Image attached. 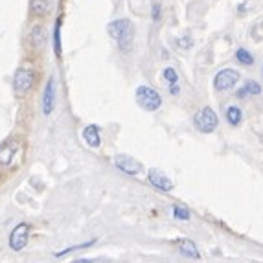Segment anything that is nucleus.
Returning <instances> with one entry per match:
<instances>
[{
  "mask_svg": "<svg viewBox=\"0 0 263 263\" xmlns=\"http://www.w3.org/2000/svg\"><path fill=\"white\" fill-rule=\"evenodd\" d=\"M107 31H109V35L112 37L116 43H118V46H120V50H122V52H125V50L131 46L133 35H135L131 21H127V18L112 21L109 26H107Z\"/></svg>",
  "mask_w": 263,
  "mask_h": 263,
  "instance_id": "f257e3e1",
  "label": "nucleus"
},
{
  "mask_svg": "<svg viewBox=\"0 0 263 263\" xmlns=\"http://www.w3.org/2000/svg\"><path fill=\"white\" fill-rule=\"evenodd\" d=\"M136 103L142 107L144 110H149V112H155L162 107V96L155 90L153 87H147V85H140L136 88Z\"/></svg>",
  "mask_w": 263,
  "mask_h": 263,
  "instance_id": "f03ea898",
  "label": "nucleus"
},
{
  "mask_svg": "<svg viewBox=\"0 0 263 263\" xmlns=\"http://www.w3.org/2000/svg\"><path fill=\"white\" fill-rule=\"evenodd\" d=\"M217 123H219V120H217V114L212 107H202L193 116V127L199 133H204V135L214 133L217 129Z\"/></svg>",
  "mask_w": 263,
  "mask_h": 263,
  "instance_id": "7ed1b4c3",
  "label": "nucleus"
},
{
  "mask_svg": "<svg viewBox=\"0 0 263 263\" xmlns=\"http://www.w3.org/2000/svg\"><path fill=\"white\" fill-rule=\"evenodd\" d=\"M239 72L234 70V68H223L215 74L214 78V88L215 90H219V92H227L230 88H234V85H237L239 81Z\"/></svg>",
  "mask_w": 263,
  "mask_h": 263,
  "instance_id": "20e7f679",
  "label": "nucleus"
},
{
  "mask_svg": "<svg viewBox=\"0 0 263 263\" xmlns=\"http://www.w3.org/2000/svg\"><path fill=\"white\" fill-rule=\"evenodd\" d=\"M33 83H35V74L31 70H28V68H18L17 72H15L13 76V88L17 94H26L31 90V87H33Z\"/></svg>",
  "mask_w": 263,
  "mask_h": 263,
  "instance_id": "39448f33",
  "label": "nucleus"
},
{
  "mask_svg": "<svg viewBox=\"0 0 263 263\" xmlns=\"http://www.w3.org/2000/svg\"><path fill=\"white\" fill-rule=\"evenodd\" d=\"M28 237H30V224L28 223H18L13 228V232L9 236V247L15 252H21L24 247L28 245Z\"/></svg>",
  "mask_w": 263,
  "mask_h": 263,
  "instance_id": "423d86ee",
  "label": "nucleus"
},
{
  "mask_svg": "<svg viewBox=\"0 0 263 263\" xmlns=\"http://www.w3.org/2000/svg\"><path fill=\"white\" fill-rule=\"evenodd\" d=\"M114 166L118 167V170H122L123 173H127V175H138L144 170L142 164L136 158L129 157V155H116L114 157Z\"/></svg>",
  "mask_w": 263,
  "mask_h": 263,
  "instance_id": "0eeeda50",
  "label": "nucleus"
},
{
  "mask_svg": "<svg viewBox=\"0 0 263 263\" xmlns=\"http://www.w3.org/2000/svg\"><path fill=\"white\" fill-rule=\"evenodd\" d=\"M147 179H149V182L155 186V188L160 190V192H164V193L171 192V190L175 188V186H173V182H171V179H167L166 173H162V171L157 170V167L149 170V173H147Z\"/></svg>",
  "mask_w": 263,
  "mask_h": 263,
  "instance_id": "6e6552de",
  "label": "nucleus"
},
{
  "mask_svg": "<svg viewBox=\"0 0 263 263\" xmlns=\"http://www.w3.org/2000/svg\"><path fill=\"white\" fill-rule=\"evenodd\" d=\"M55 105V79L50 78L46 87H44L43 92V114L44 116H50Z\"/></svg>",
  "mask_w": 263,
  "mask_h": 263,
  "instance_id": "1a4fd4ad",
  "label": "nucleus"
},
{
  "mask_svg": "<svg viewBox=\"0 0 263 263\" xmlns=\"http://www.w3.org/2000/svg\"><path fill=\"white\" fill-rule=\"evenodd\" d=\"M83 140L87 142L92 149H98L101 145V135H100V127L98 125H94V123H90V125H87V127L83 129Z\"/></svg>",
  "mask_w": 263,
  "mask_h": 263,
  "instance_id": "9d476101",
  "label": "nucleus"
},
{
  "mask_svg": "<svg viewBox=\"0 0 263 263\" xmlns=\"http://www.w3.org/2000/svg\"><path fill=\"white\" fill-rule=\"evenodd\" d=\"M30 11L35 17H46L52 11V0H30Z\"/></svg>",
  "mask_w": 263,
  "mask_h": 263,
  "instance_id": "9b49d317",
  "label": "nucleus"
},
{
  "mask_svg": "<svg viewBox=\"0 0 263 263\" xmlns=\"http://www.w3.org/2000/svg\"><path fill=\"white\" fill-rule=\"evenodd\" d=\"M17 149H18L17 142H9V144L2 145L0 147V160H2V164L9 166V164L13 162V155L17 153Z\"/></svg>",
  "mask_w": 263,
  "mask_h": 263,
  "instance_id": "f8f14e48",
  "label": "nucleus"
},
{
  "mask_svg": "<svg viewBox=\"0 0 263 263\" xmlns=\"http://www.w3.org/2000/svg\"><path fill=\"white\" fill-rule=\"evenodd\" d=\"M30 43L35 48H43L44 43H46V30L43 26H33V30L30 33Z\"/></svg>",
  "mask_w": 263,
  "mask_h": 263,
  "instance_id": "ddd939ff",
  "label": "nucleus"
},
{
  "mask_svg": "<svg viewBox=\"0 0 263 263\" xmlns=\"http://www.w3.org/2000/svg\"><path fill=\"white\" fill-rule=\"evenodd\" d=\"M227 122H228V125H232V127H237L239 123H241V120H243V112H241V109L237 105H230L227 109Z\"/></svg>",
  "mask_w": 263,
  "mask_h": 263,
  "instance_id": "4468645a",
  "label": "nucleus"
},
{
  "mask_svg": "<svg viewBox=\"0 0 263 263\" xmlns=\"http://www.w3.org/2000/svg\"><path fill=\"white\" fill-rule=\"evenodd\" d=\"M179 250H180V252H182L184 256H190V258H195V259L201 258V254H199L197 247H195V243H193L192 239H182V241L179 243Z\"/></svg>",
  "mask_w": 263,
  "mask_h": 263,
  "instance_id": "2eb2a0df",
  "label": "nucleus"
},
{
  "mask_svg": "<svg viewBox=\"0 0 263 263\" xmlns=\"http://www.w3.org/2000/svg\"><path fill=\"white\" fill-rule=\"evenodd\" d=\"M236 59H237V63H241V65H245V66L254 65V57H252V53H250L249 50H245V48H237L236 50Z\"/></svg>",
  "mask_w": 263,
  "mask_h": 263,
  "instance_id": "dca6fc26",
  "label": "nucleus"
},
{
  "mask_svg": "<svg viewBox=\"0 0 263 263\" xmlns=\"http://www.w3.org/2000/svg\"><path fill=\"white\" fill-rule=\"evenodd\" d=\"M96 245V239H90L87 243H81V245H74V247H68V249L61 250V252H55V258H61L65 254H70V252H76V250H81V249H88V247Z\"/></svg>",
  "mask_w": 263,
  "mask_h": 263,
  "instance_id": "f3484780",
  "label": "nucleus"
},
{
  "mask_svg": "<svg viewBox=\"0 0 263 263\" xmlns=\"http://www.w3.org/2000/svg\"><path fill=\"white\" fill-rule=\"evenodd\" d=\"M53 48H55L57 55H61L63 53V43H61V22H57L55 24V30H53Z\"/></svg>",
  "mask_w": 263,
  "mask_h": 263,
  "instance_id": "a211bd4d",
  "label": "nucleus"
},
{
  "mask_svg": "<svg viewBox=\"0 0 263 263\" xmlns=\"http://www.w3.org/2000/svg\"><path fill=\"white\" fill-rule=\"evenodd\" d=\"M171 212H173V217H175V219H180V221H188L190 219V212L186 210V208L179 206V204H175Z\"/></svg>",
  "mask_w": 263,
  "mask_h": 263,
  "instance_id": "6ab92c4d",
  "label": "nucleus"
},
{
  "mask_svg": "<svg viewBox=\"0 0 263 263\" xmlns=\"http://www.w3.org/2000/svg\"><path fill=\"white\" fill-rule=\"evenodd\" d=\"M162 78L166 79L167 83H177V81H179V74H177V70H175V68H171V66L164 68Z\"/></svg>",
  "mask_w": 263,
  "mask_h": 263,
  "instance_id": "aec40b11",
  "label": "nucleus"
},
{
  "mask_svg": "<svg viewBox=\"0 0 263 263\" xmlns=\"http://www.w3.org/2000/svg\"><path fill=\"white\" fill-rule=\"evenodd\" d=\"M245 88L249 90V94H252V96L261 94V85H259L258 81H254V79H249V81L245 83Z\"/></svg>",
  "mask_w": 263,
  "mask_h": 263,
  "instance_id": "412c9836",
  "label": "nucleus"
},
{
  "mask_svg": "<svg viewBox=\"0 0 263 263\" xmlns=\"http://www.w3.org/2000/svg\"><path fill=\"white\" fill-rule=\"evenodd\" d=\"M177 44H179V48L190 50L193 46V39H190V37H180V39H177Z\"/></svg>",
  "mask_w": 263,
  "mask_h": 263,
  "instance_id": "4be33fe9",
  "label": "nucleus"
},
{
  "mask_svg": "<svg viewBox=\"0 0 263 263\" xmlns=\"http://www.w3.org/2000/svg\"><path fill=\"white\" fill-rule=\"evenodd\" d=\"M170 94L171 96H179L180 94V87L177 83H170Z\"/></svg>",
  "mask_w": 263,
  "mask_h": 263,
  "instance_id": "5701e85b",
  "label": "nucleus"
},
{
  "mask_svg": "<svg viewBox=\"0 0 263 263\" xmlns=\"http://www.w3.org/2000/svg\"><path fill=\"white\" fill-rule=\"evenodd\" d=\"M160 18V6L155 4L153 6V21H158Z\"/></svg>",
  "mask_w": 263,
  "mask_h": 263,
  "instance_id": "b1692460",
  "label": "nucleus"
},
{
  "mask_svg": "<svg viewBox=\"0 0 263 263\" xmlns=\"http://www.w3.org/2000/svg\"><path fill=\"white\" fill-rule=\"evenodd\" d=\"M236 96H237V98H241V100H243V98L249 96V90H247L245 87H241V88H239V90H237V92H236Z\"/></svg>",
  "mask_w": 263,
  "mask_h": 263,
  "instance_id": "393cba45",
  "label": "nucleus"
},
{
  "mask_svg": "<svg viewBox=\"0 0 263 263\" xmlns=\"http://www.w3.org/2000/svg\"><path fill=\"white\" fill-rule=\"evenodd\" d=\"M72 263H94V259H76Z\"/></svg>",
  "mask_w": 263,
  "mask_h": 263,
  "instance_id": "a878e982",
  "label": "nucleus"
},
{
  "mask_svg": "<svg viewBox=\"0 0 263 263\" xmlns=\"http://www.w3.org/2000/svg\"><path fill=\"white\" fill-rule=\"evenodd\" d=\"M261 72H263V68H261Z\"/></svg>",
  "mask_w": 263,
  "mask_h": 263,
  "instance_id": "bb28decb",
  "label": "nucleus"
}]
</instances>
